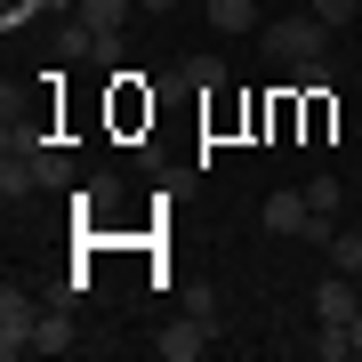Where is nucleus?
<instances>
[{
  "label": "nucleus",
  "instance_id": "f257e3e1",
  "mask_svg": "<svg viewBox=\"0 0 362 362\" xmlns=\"http://www.w3.org/2000/svg\"><path fill=\"white\" fill-rule=\"evenodd\" d=\"M258 40H266L274 65H314V57H330V25L322 16H274Z\"/></svg>",
  "mask_w": 362,
  "mask_h": 362
},
{
  "label": "nucleus",
  "instance_id": "f03ea898",
  "mask_svg": "<svg viewBox=\"0 0 362 362\" xmlns=\"http://www.w3.org/2000/svg\"><path fill=\"white\" fill-rule=\"evenodd\" d=\"M129 8H137V0H73V16H81V25L65 33V49H89V57H105V49L121 40V25H129Z\"/></svg>",
  "mask_w": 362,
  "mask_h": 362
},
{
  "label": "nucleus",
  "instance_id": "7ed1b4c3",
  "mask_svg": "<svg viewBox=\"0 0 362 362\" xmlns=\"http://www.w3.org/2000/svg\"><path fill=\"white\" fill-rule=\"evenodd\" d=\"M33 330H40V306L8 282V290H0V354H8V362H16V354H33Z\"/></svg>",
  "mask_w": 362,
  "mask_h": 362
},
{
  "label": "nucleus",
  "instance_id": "20e7f679",
  "mask_svg": "<svg viewBox=\"0 0 362 362\" xmlns=\"http://www.w3.org/2000/svg\"><path fill=\"white\" fill-rule=\"evenodd\" d=\"M354 314H362V282H354V274L314 282V322H354Z\"/></svg>",
  "mask_w": 362,
  "mask_h": 362
},
{
  "label": "nucleus",
  "instance_id": "39448f33",
  "mask_svg": "<svg viewBox=\"0 0 362 362\" xmlns=\"http://www.w3.org/2000/svg\"><path fill=\"white\" fill-rule=\"evenodd\" d=\"M306 226H314L306 185H298V194H266V233H282V242H306Z\"/></svg>",
  "mask_w": 362,
  "mask_h": 362
},
{
  "label": "nucleus",
  "instance_id": "423d86ee",
  "mask_svg": "<svg viewBox=\"0 0 362 362\" xmlns=\"http://www.w3.org/2000/svg\"><path fill=\"white\" fill-rule=\"evenodd\" d=\"M209 330H218V322H202V314H185V322H169V330L153 338V346H161V362H194V354L209 346Z\"/></svg>",
  "mask_w": 362,
  "mask_h": 362
},
{
  "label": "nucleus",
  "instance_id": "0eeeda50",
  "mask_svg": "<svg viewBox=\"0 0 362 362\" xmlns=\"http://www.w3.org/2000/svg\"><path fill=\"white\" fill-rule=\"evenodd\" d=\"M81 346V330H73V314H65V298H57L49 314H40V330H33V354H73Z\"/></svg>",
  "mask_w": 362,
  "mask_h": 362
},
{
  "label": "nucleus",
  "instance_id": "6e6552de",
  "mask_svg": "<svg viewBox=\"0 0 362 362\" xmlns=\"http://www.w3.org/2000/svg\"><path fill=\"white\" fill-rule=\"evenodd\" d=\"M218 33H258V0H202Z\"/></svg>",
  "mask_w": 362,
  "mask_h": 362
},
{
  "label": "nucleus",
  "instance_id": "1a4fd4ad",
  "mask_svg": "<svg viewBox=\"0 0 362 362\" xmlns=\"http://www.w3.org/2000/svg\"><path fill=\"white\" fill-rule=\"evenodd\" d=\"M0 194H8V209L25 202V194H40V185H33V153H16V145H8V161H0Z\"/></svg>",
  "mask_w": 362,
  "mask_h": 362
},
{
  "label": "nucleus",
  "instance_id": "9d476101",
  "mask_svg": "<svg viewBox=\"0 0 362 362\" xmlns=\"http://www.w3.org/2000/svg\"><path fill=\"white\" fill-rule=\"evenodd\" d=\"M330 274H354V282H362V226H338L330 233Z\"/></svg>",
  "mask_w": 362,
  "mask_h": 362
},
{
  "label": "nucleus",
  "instance_id": "9b49d317",
  "mask_svg": "<svg viewBox=\"0 0 362 362\" xmlns=\"http://www.w3.org/2000/svg\"><path fill=\"white\" fill-rule=\"evenodd\" d=\"M65 177H73V161L57 145H33V185H65Z\"/></svg>",
  "mask_w": 362,
  "mask_h": 362
},
{
  "label": "nucleus",
  "instance_id": "f8f14e48",
  "mask_svg": "<svg viewBox=\"0 0 362 362\" xmlns=\"http://www.w3.org/2000/svg\"><path fill=\"white\" fill-rule=\"evenodd\" d=\"M306 8H314V16H322V25L338 33V25H346V16H362V0H306Z\"/></svg>",
  "mask_w": 362,
  "mask_h": 362
},
{
  "label": "nucleus",
  "instance_id": "ddd939ff",
  "mask_svg": "<svg viewBox=\"0 0 362 362\" xmlns=\"http://www.w3.org/2000/svg\"><path fill=\"white\" fill-rule=\"evenodd\" d=\"M306 202L322 209V218H338V209H346V202H338V177H314V185H306Z\"/></svg>",
  "mask_w": 362,
  "mask_h": 362
},
{
  "label": "nucleus",
  "instance_id": "4468645a",
  "mask_svg": "<svg viewBox=\"0 0 362 362\" xmlns=\"http://www.w3.org/2000/svg\"><path fill=\"white\" fill-rule=\"evenodd\" d=\"M137 8H145V16H161V8H177V0H137Z\"/></svg>",
  "mask_w": 362,
  "mask_h": 362
},
{
  "label": "nucleus",
  "instance_id": "2eb2a0df",
  "mask_svg": "<svg viewBox=\"0 0 362 362\" xmlns=\"http://www.w3.org/2000/svg\"><path fill=\"white\" fill-rule=\"evenodd\" d=\"M346 330H354V354H362V314H354V322H346Z\"/></svg>",
  "mask_w": 362,
  "mask_h": 362
},
{
  "label": "nucleus",
  "instance_id": "dca6fc26",
  "mask_svg": "<svg viewBox=\"0 0 362 362\" xmlns=\"http://www.w3.org/2000/svg\"><path fill=\"white\" fill-rule=\"evenodd\" d=\"M57 8H73V0H57Z\"/></svg>",
  "mask_w": 362,
  "mask_h": 362
},
{
  "label": "nucleus",
  "instance_id": "f3484780",
  "mask_svg": "<svg viewBox=\"0 0 362 362\" xmlns=\"http://www.w3.org/2000/svg\"><path fill=\"white\" fill-rule=\"evenodd\" d=\"M354 226H362V218H354Z\"/></svg>",
  "mask_w": 362,
  "mask_h": 362
}]
</instances>
